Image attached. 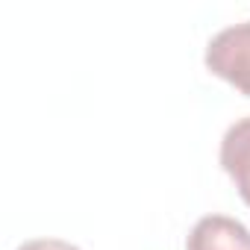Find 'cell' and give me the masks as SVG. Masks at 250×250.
<instances>
[{"label": "cell", "instance_id": "1", "mask_svg": "<svg viewBox=\"0 0 250 250\" xmlns=\"http://www.w3.org/2000/svg\"><path fill=\"white\" fill-rule=\"evenodd\" d=\"M203 62L209 74L229 83L235 91L250 97V21L224 27L206 44Z\"/></svg>", "mask_w": 250, "mask_h": 250}, {"label": "cell", "instance_id": "2", "mask_svg": "<svg viewBox=\"0 0 250 250\" xmlns=\"http://www.w3.org/2000/svg\"><path fill=\"white\" fill-rule=\"evenodd\" d=\"M186 250H250V229L229 215H206L191 227Z\"/></svg>", "mask_w": 250, "mask_h": 250}, {"label": "cell", "instance_id": "3", "mask_svg": "<svg viewBox=\"0 0 250 250\" xmlns=\"http://www.w3.org/2000/svg\"><path fill=\"white\" fill-rule=\"evenodd\" d=\"M221 168L232 180L241 200L250 206V115L235 121L221 139Z\"/></svg>", "mask_w": 250, "mask_h": 250}, {"label": "cell", "instance_id": "4", "mask_svg": "<svg viewBox=\"0 0 250 250\" xmlns=\"http://www.w3.org/2000/svg\"><path fill=\"white\" fill-rule=\"evenodd\" d=\"M18 250H80V247L62 238H33V241H24Z\"/></svg>", "mask_w": 250, "mask_h": 250}]
</instances>
